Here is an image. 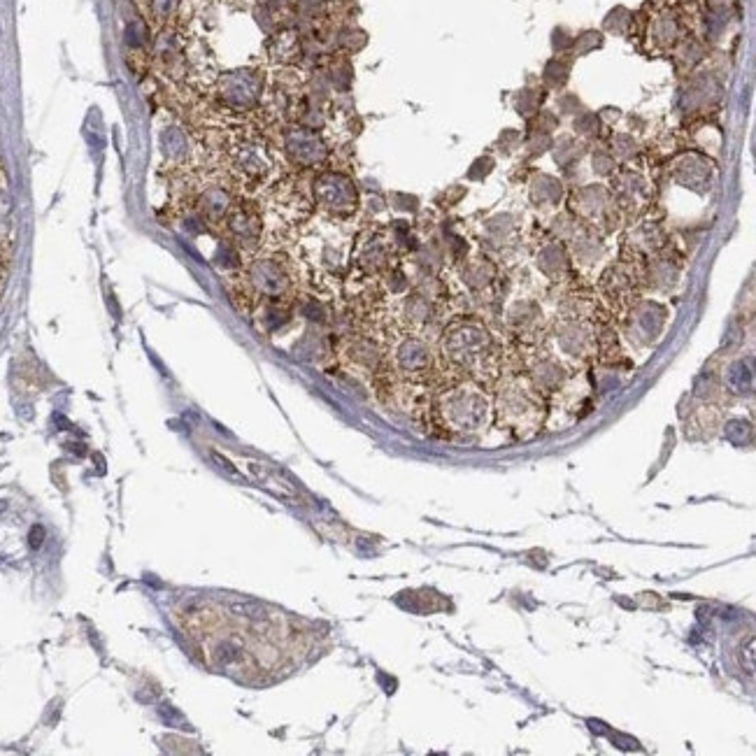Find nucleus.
Instances as JSON below:
<instances>
[{
  "mask_svg": "<svg viewBox=\"0 0 756 756\" xmlns=\"http://www.w3.org/2000/svg\"><path fill=\"white\" fill-rule=\"evenodd\" d=\"M294 289V275L277 256H259L238 277V294L249 303H280Z\"/></svg>",
  "mask_w": 756,
  "mask_h": 756,
  "instance_id": "nucleus-1",
  "label": "nucleus"
},
{
  "mask_svg": "<svg viewBox=\"0 0 756 756\" xmlns=\"http://www.w3.org/2000/svg\"><path fill=\"white\" fill-rule=\"evenodd\" d=\"M263 91L261 75L252 68L231 70L217 80V101L231 110H249L259 103Z\"/></svg>",
  "mask_w": 756,
  "mask_h": 756,
  "instance_id": "nucleus-2",
  "label": "nucleus"
},
{
  "mask_svg": "<svg viewBox=\"0 0 756 756\" xmlns=\"http://www.w3.org/2000/svg\"><path fill=\"white\" fill-rule=\"evenodd\" d=\"M159 154L173 170H187L196 163L198 145L180 124H166L159 131Z\"/></svg>",
  "mask_w": 756,
  "mask_h": 756,
  "instance_id": "nucleus-3",
  "label": "nucleus"
},
{
  "mask_svg": "<svg viewBox=\"0 0 756 756\" xmlns=\"http://www.w3.org/2000/svg\"><path fill=\"white\" fill-rule=\"evenodd\" d=\"M221 226H224L226 238L231 240L235 247L256 249L261 245V238H263L261 217L256 215L254 210H249L247 205L235 203L231 212L226 215V219L221 221Z\"/></svg>",
  "mask_w": 756,
  "mask_h": 756,
  "instance_id": "nucleus-4",
  "label": "nucleus"
},
{
  "mask_svg": "<svg viewBox=\"0 0 756 756\" xmlns=\"http://www.w3.org/2000/svg\"><path fill=\"white\" fill-rule=\"evenodd\" d=\"M317 201L333 215H345L356 208L354 184L342 175H322L315 184Z\"/></svg>",
  "mask_w": 756,
  "mask_h": 756,
  "instance_id": "nucleus-5",
  "label": "nucleus"
},
{
  "mask_svg": "<svg viewBox=\"0 0 756 756\" xmlns=\"http://www.w3.org/2000/svg\"><path fill=\"white\" fill-rule=\"evenodd\" d=\"M235 205V198L231 191H228L224 184H205L196 191L194 196V208L198 215H201L208 224H221L226 219L228 212Z\"/></svg>",
  "mask_w": 756,
  "mask_h": 756,
  "instance_id": "nucleus-6",
  "label": "nucleus"
},
{
  "mask_svg": "<svg viewBox=\"0 0 756 756\" xmlns=\"http://www.w3.org/2000/svg\"><path fill=\"white\" fill-rule=\"evenodd\" d=\"M394 359H396V368L401 370L403 375L415 377V375L424 373V370L429 368L431 354H429V349H426L424 342H419L415 338H408L396 347Z\"/></svg>",
  "mask_w": 756,
  "mask_h": 756,
  "instance_id": "nucleus-7",
  "label": "nucleus"
},
{
  "mask_svg": "<svg viewBox=\"0 0 756 756\" xmlns=\"http://www.w3.org/2000/svg\"><path fill=\"white\" fill-rule=\"evenodd\" d=\"M289 154L296 163L303 166H315L326 159V147L324 142L315 138L308 131H294L289 135Z\"/></svg>",
  "mask_w": 756,
  "mask_h": 756,
  "instance_id": "nucleus-8",
  "label": "nucleus"
},
{
  "mask_svg": "<svg viewBox=\"0 0 756 756\" xmlns=\"http://www.w3.org/2000/svg\"><path fill=\"white\" fill-rule=\"evenodd\" d=\"M231 161H233V166L238 168V173L247 177H261V175H266V170H268V161L263 159V154L252 145L233 147Z\"/></svg>",
  "mask_w": 756,
  "mask_h": 756,
  "instance_id": "nucleus-9",
  "label": "nucleus"
},
{
  "mask_svg": "<svg viewBox=\"0 0 756 756\" xmlns=\"http://www.w3.org/2000/svg\"><path fill=\"white\" fill-rule=\"evenodd\" d=\"M182 3L184 0H142L149 21L159 28L175 24L182 12Z\"/></svg>",
  "mask_w": 756,
  "mask_h": 756,
  "instance_id": "nucleus-10",
  "label": "nucleus"
},
{
  "mask_svg": "<svg viewBox=\"0 0 756 756\" xmlns=\"http://www.w3.org/2000/svg\"><path fill=\"white\" fill-rule=\"evenodd\" d=\"M152 40H154V35L152 31H149V24L140 17V14L126 21L124 42L131 52H149V49H152Z\"/></svg>",
  "mask_w": 756,
  "mask_h": 756,
  "instance_id": "nucleus-11",
  "label": "nucleus"
},
{
  "mask_svg": "<svg viewBox=\"0 0 756 756\" xmlns=\"http://www.w3.org/2000/svg\"><path fill=\"white\" fill-rule=\"evenodd\" d=\"M12 231H14L12 201L5 187H0V249H5V252H7V247H10Z\"/></svg>",
  "mask_w": 756,
  "mask_h": 756,
  "instance_id": "nucleus-12",
  "label": "nucleus"
}]
</instances>
